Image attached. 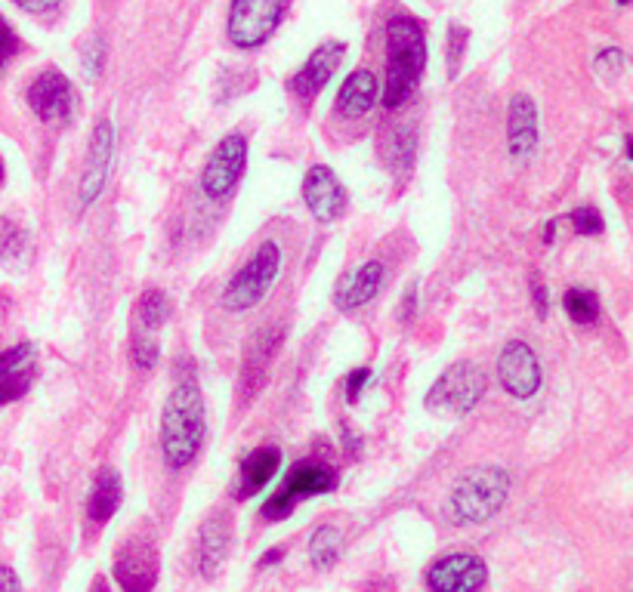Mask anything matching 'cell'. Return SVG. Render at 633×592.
<instances>
[{"label": "cell", "mask_w": 633, "mask_h": 592, "mask_svg": "<svg viewBox=\"0 0 633 592\" xmlns=\"http://www.w3.org/2000/svg\"><path fill=\"white\" fill-rule=\"evenodd\" d=\"M303 201L319 222H334L346 210V189L331 167L315 164L306 170V179H303Z\"/></svg>", "instance_id": "15"}, {"label": "cell", "mask_w": 633, "mask_h": 592, "mask_svg": "<svg viewBox=\"0 0 633 592\" xmlns=\"http://www.w3.org/2000/svg\"><path fill=\"white\" fill-rule=\"evenodd\" d=\"M562 306H566V312L575 324H593L596 318H600V296H596L593 290L572 287L566 293V300H562Z\"/></svg>", "instance_id": "25"}, {"label": "cell", "mask_w": 633, "mask_h": 592, "mask_svg": "<svg viewBox=\"0 0 633 592\" xmlns=\"http://www.w3.org/2000/svg\"><path fill=\"white\" fill-rule=\"evenodd\" d=\"M34 377H38V352L31 343L0 352V407L19 401L31 389Z\"/></svg>", "instance_id": "16"}, {"label": "cell", "mask_w": 633, "mask_h": 592, "mask_svg": "<svg viewBox=\"0 0 633 592\" xmlns=\"http://www.w3.org/2000/svg\"><path fill=\"white\" fill-rule=\"evenodd\" d=\"M281 466V451L272 448V444H263V448L251 451L248 457H244L241 469H238V478H235V485H232V497L235 500H248L254 494H260L272 475L278 472Z\"/></svg>", "instance_id": "19"}, {"label": "cell", "mask_w": 633, "mask_h": 592, "mask_svg": "<svg viewBox=\"0 0 633 592\" xmlns=\"http://www.w3.org/2000/svg\"><path fill=\"white\" fill-rule=\"evenodd\" d=\"M340 555V531L334 525H322L309 540V559L315 568H331Z\"/></svg>", "instance_id": "24"}, {"label": "cell", "mask_w": 633, "mask_h": 592, "mask_svg": "<svg viewBox=\"0 0 633 592\" xmlns=\"http://www.w3.org/2000/svg\"><path fill=\"white\" fill-rule=\"evenodd\" d=\"M112 161H115V124L109 118H102L87 142V164H84V176H81V204L90 207L99 192L105 189V179L112 173Z\"/></svg>", "instance_id": "12"}, {"label": "cell", "mask_w": 633, "mask_h": 592, "mask_svg": "<svg viewBox=\"0 0 633 592\" xmlns=\"http://www.w3.org/2000/svg\"><path fill=\"white\" fill-rule=\"evenodd\" d=\"M343 53L346 47L340 41H325L319 50H312V56L306 59V65L294 74V81H291V90L300 96V99H315L325 87L328 81L337 74L340 62H343Z\"/></svg>", "instance_id": "17"}, {"label": "cell", "mask_w": 633, "mask_h": 592, "mask_svg": "<svg viewBox=\"0 0 633 592\" xmlns=\"http://www.w3.org/2000/svg\"><path fill=\"white\" fill-rule=\"evenodd\" d=\"M485 389H488L485 370L473 361H457L430 386L427 407L442 417H464L482 401Z\"/></svg>", "instance_id": "4"}, {"label": "cell", "mask_w": 633, "mask_h": 592, "mask_svg": "<svg viewBox=\"0 0 633 592\" xmlns=\"http://www.w3.org/2000/svg\"><path fill=\"white\" fill-rule=\"evenodd\" d=\"M105 56H109V50H105L102 34H93L90 41L84 44V50H81V68H84L87 78H99L102 65H105Z\"/></svg>", "instance_id": "26"}, {"label": "cell", "mask_w": 633, "mask_h": 592, "mask_svg": "<svg viewBox=\"0 0 633 592\" xmlns=\"http://www.w3.org/2000/svg\"><path fill=\"white\" fill-rule=\"evenodd\" d=\"M281 269V247L275 241H266L257 247V253L238 269V275L229 281L223 293V306L229 312H248L263 303V296L275 284Z\"/></svg>", "instance_id": "5"}, {"label": "cell", "mask_w": 633, "mask_h": 592, "mask_svg": "<svg viewBox=\"0 0 633 592\" xmlns=\"http://www.w3.org/2000/svg\"><path fill=\"white\" fill-rule=\"evenodd\" d=\"M618 4H621V7H624V4H630V0H618Z\"/></svg>", "instance_id": "38"}, {"label": "cell", "mask_w": 633, "mask_h": 592, "mask_svg": "<svg viewBox=\"0 0 633 592\" xmlns=\"http://www.w3.org/2000/svg\"><path fill=\"white\" fill-rule=\"evenodd\" d=\"M377 96H380L377 78H374L368 68H359V71H353L343 81V87L337 93V111H340L343 118H349V121L365 118L368 111L377 105Z\"/></svg>", "instance_id": "22"}, {"label": "cell", "mask_w": 633, "mask_h": 592, "mask_svg": "<svg viewBox=\"0 0 633 592\" xmlns=\"http://www.w3.org/2000/svg\"><path fill=\"white\" fill-rule=\"evenodd\" d=\"M248 167V139L241 133H229L217 142V148L210 152L204 173H201V189L207 198H226L244 176Z\"/></svg>", "instance_id": "9"}, {"label": "cell", "mask_w": 633, "mask_h": 592, "mask_svg": "<svg viewBox=\"0 0 633 592\" xmlns=\"http://www.w3.org/2000/svg\"><path fill=\"white\" fill-rule=\"evenodd\" d=\"M19 53V37L13 31V25L0 16V71H4L10 65V59Z\"/></svg>", "instance_id": "28"}, {"label": "cell", "mask_w": 633, "mask_h": 592, "mask_svg": "<svg viewBox=\"0 0 633 592\" xmlns=\"http://www.w3.org/2000/svg\"><path fill=\"white\" fill-rule=\"evenodd\" d=\"M115 580L124 592H152L158 580V552L146 540H127L115 555Z\"/></svg>", "instance_id": "14"}, {"label": "cell", "mask_w": 633, "mask_h": 592, "mask_svg": "<svg viewBox=\"0 0 633 592\" xmlns=\"http://www.w3.org/2000/svg\"><path fill=\"white\" fill-rule=\"evenodd\" d=\"M337 488V472L328 466V463H319V460H303L297 463L285 485H281L266 503H263V518L266 522H281V518H288L303 500L309 497H319V494H328Z\"/></svg>", "instance_id": "6"}, {"label": "cell", "mask_w": 633, "mask_h": 592, "mask_svg": "<svg viewBox=\"0 0 633 592\" xmlns=\"http://www.w3.org/2000/svg\"><path fill=\"white\" fill-rule=\"evenodd\" d=\"M90 592H112V589H109V583H105V577H96L93 586H90Z\"/></svg>", "instance_id": "36"}, {"label": "cell", "mask_w": 633, "mask_h": 592, "mask_svg": "<svg viewBox=\"0 0 633 592\" xmlns=\"http://www.w3.org/2000/svg\"><path fill=\"white\" fill-rule=\"evenodd\" d=\"M427 68V37L417 19L399 16L386 25V84L383 105L402 108L420 84Z\"/></svg>", "instance_id": "2"}, {"label": "cell", "mask_w": 633, "mask_h": 592, "mask_svg": "<svg viewBox=\"0 0 633 592\" xmlns=\"http://www.w3.org/2000/svg\"><path fill=\"white\" fill-rule=\"evenodd\" d=\"M569 219L575 222L578 235H600L603 232V216L596 207H578V210H572Z\"/></svg>", "instance_id": "27"}, {"label": "cell", "mask_w": 633, "mask_h": 592, "mask_svg": "<svg viewBox=\"0 0 633 592\" xmlns=\"http://www.w3.org/2000/svg\"><path fill=\"white\" fill-rule=\"evenodd\" d=\"M0 182H4V161H0Z\"/></svg>", "instance_id": "37"}, {"label": "cell", "mask_w": 633, "mask_h": 592, "mask_svg": "<svg viewBox=\"0 0 633 592\" xmlns=\"http://www.w3.org/2000/svg\"><path fill=\"white\" fill-rule=\"evenodd\" d=\"M161 454L170 469H186L204 444V398L195 380L173 386L161 411Z\"/></svg>", "instance_id": "1"}, {"label": "cell", "mask_w": 633, "mask_h": 592, "mask_svg": "<svg viewBox=\"0 0 633 592\" xmlns=\"http://www.w3.org/2000/svg\"><path fill=\"white\" fill-rule=\"evenodd\" d=\"M281 555H285V549H269L263 559H260V565L263 568H269V565H275V562H281Z\"/></svg>", "instance_id": "35"}, {"label": "cell", "mask_w": 633, "mask_h": 592, "mask_svg": "<svg viewBox=\"0 0 633 592\" xmlns=\"http://www.w3.org/2000/svg\"><path fill=\"white\" fill-rule=\"evenodd\" d=\"M229 515L217 509L214 515H207L198 528V568L204 577H214L229 552Z\"/></svg>", "instance_id": "20"}, {"label": "cell", "mask_w": 633, "mask_h": 592, "mask_svg": "<svg viewBox=\"0 0 633 592\" xmlns=\"http://www.w3.org/2000/svg\"><path fill=\"white\" fill-rule=\"evenodd\" d=\"M0 592H22V583L13 568L0 565Z\"/></svg>", "instance_id": "33"}, {"label": "cell", "mask_w": 633, "mask_h": 592, "mask_svg": "<svg viewBox=\"0 0 633 592\" xmlns=\"http://www.w3.org/2000/svg\"><path fill=\"white\" fill-rule=\"evenodd\" d=\"M368 380H371V370L368 367H359V370H353V374H349V380H346V401L349 404L359 401V395H362V389H365Z\"/></svg>", "instance_id": "30"}, {"label": "cell", "mask_w": 633, "mask_h": 592, "mask_svg": "<svg viewBox=\"0 0 633 592\" xmlns=\"http://www.w3.org/2000/svg\"><path fill=\"white\" fill-rule=\"evenodd\" d=\"M538 105L532 96L516 93L507 105V152L513 158H529L538 148Z\"/></svg>", "instance_id": "18"}, {"label": "cell", "mask_w": 633, "mask_h": 592, "mask_svg": "<svg viewBox=\"0 0 633 592\" xmlns=\"http://www.w3.org/2000/svg\"><path fill=\"white\" fill-rule=\"evenodd\" d=\"M532 300L538 303V318H547V290L541 278H532Z\"/></svg>", "instance_id": "34"}, {"label": "cell", "mask_w": 633, "mask_h": 592, "mask_svg": "<svg viewBox=\"0 0 633 592\" xmlns=\"http://www.w3.org/2000/svg\"><path fill=\"white\" fill-rule=\"evenodd\" d=\"M291 0H232L229 41L238 50H257L275 34Z\"/></svg>", "instance_id": "7"}, {"label": "cell", "mask_w": 633, "mask_h": 592, "mask_svg": "<svg viewBox=\"0 0 633 592\" xmlns=\"http://www.w3.org/2000/svg\"><path fill=\"white\" fill-rule=\"evenodd\" d=\"M170 318V300L164 290H146L133 309V364L152 370L158 361V333Z\"/></svg>", "instance_id": "8"}, {"label": "cell", "mask_w": 633, "mask_h": 592, "mask_svg": "<svg viewBox=\"0 0 633 592\" xmlns=\"http://www.w3.org/2000/svg\"><path fill=\"white\" fill-rule=\"evenodd\" d=\"M124 500V485H121V475L118 469L105 466L99 475H96V485L90 491V500H87V518L93 525H105L109 518L118 512Z\"/></svg>", "instance_id": "23"}, {"label": "cell", "mask_w": 633, "mask_h": 592, "mask_svg": "<svg viewBox=\"0 0 633 592\" xmlns=\"http://www.w3.org/2000/svg\"><path fill=\"white\" fill-rule=\"evenodd\" d=\"M380 284H383V263L371 259V263H365V266L343 275V281L337 284V293H334V303L343 312H353V309H359V306L374 300Z\"/></svg>", "instance_id": "21"}, {"label": "cell", "mask_w": 633, "mask_h": 592, "mask_svg": "<svg viewBox=\"0 0 633 592\" xmlns=\"http://www.w3.org/2000/svg\"><path fill=\"white\" fill-rule=\"evenodd\" d=\"M13 4L25 13H34V16H41V13H53L59 10L62 0H13Z\"/></svg>", "instance_id": "32"}, {"label": "cell", "mask_w": 633, "mask_h": 592, "mask_svg": "<svg viewBox=\"0 0 633 592\" xmlns=\"http://www.w3.org/2000/svg\"><path fill=\"white\" fill-rule=\"evenodd\" d=\"M513 481L501 466H470L461 478L451 485L448 494V515L454 525H482L495 518L507 497Z\"/></svg>", "instance_id": "3"}, {"label": "cell", "mask_w": 633, "mask_h": 592, "mask_svg": "<svg viewBox=\"0 0 633 592\" xmlns=\"http://www.w3.org/2000/svg\"><path fill=\"white\" fill-rule=\"evenodd\" d=\"M457 34H461V28L457 25H451V31H448V71H451V78H454V71H457V62H461V56H464V41L457 44Z\"/></svg>", "instance_id": "31"}, {"label": "cell", "mask_w": 633, "mask_h": 592, "mask_svg": "<svg viewBox=\"0 0 633 592\" xmlns=\"http://www.w3.org/2000/svg\"><path fill=\"white\" fill-rule=\"evenodd\" d=\"M488 580V568L473 552H454L427 571L430 592H479Z\"/></svg>", "instance_id": "13"}, {"label": "cell", "mask_w": 633, "mask_h": 592, "mask_svg": "<svg viewBox=\"0 0 633 592\" xmlns=\"http://www.w3.org/2000/svg\"><path fill=\"white\" fill-rule=\"evenodd\" d=\"M28 105L44 124H65L75 115V87L62 71L47 68L31 81Z\"/></svg>", "instance_id": "11"}, {"label": "cell", "mask_w": 633, "mask_h": 592, "mask_svg": "<svg viewBox=\"0 0 633 592\" xmlns=\"http://www.w3.org/2000/svg\"><path fill=\"white\" fill-rule=\"evenodd\" d=\"M621 65H624V53L618 47H609V50H603L600 56H596V71H600V74H618Z\"/></svg>", "instance_id": "29"}, {"label": "cell", "mask_w": 633, "mask_h": 592, "mask_svg": "<svg viewBox=\"0 0 633 592\" xmlns=\"http://www.w3.org/2000/svg\"><path fill=\"white\" fill-rule=\"evenodd\" d=\"M498 380H501L504 392L519 401L538 395V389L544 383V370H541L535 349L522 340L507 343L504 352L498 355Z\"/></svg>", "instance_id": "10"}]
</instances>
